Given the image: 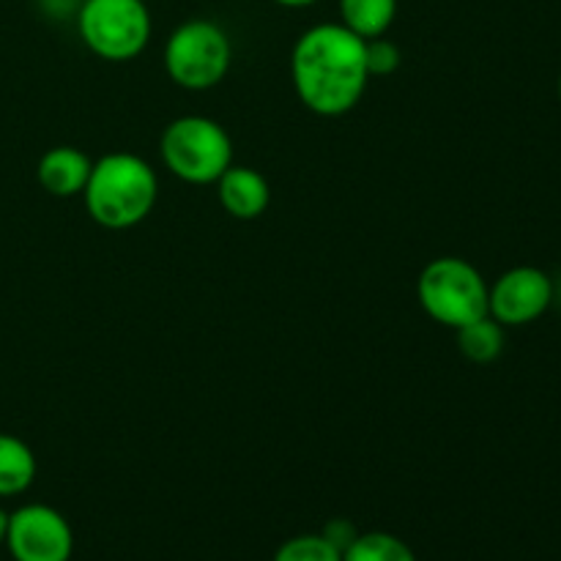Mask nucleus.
I'll list each match as a JSON object with an SVG mask.
<instances>
[{"mask_svg": "<svg viewBox=\"0 0 561 561\" xmlns=\"http://www.w3.org/2000/svg\"><path fill=\"white\" fill-rule=\"evenodd\" d=\"M400 60H403V55H400L398 44L383 36L367 38V71H370V77L392 75V71H398Z\"/></svg>", "mask_w": 561, "mask_h": 561, "instance_id": "obj_16", "label": "nucleus"}, {"mask_svg": "<svg viewBox=\"0 0 561 561\" xmlns=\"http://www.w3.org/2000/svg\"><path fill=\"white\" fill-rule=\"evenodd\" d=\"M36 455L22 438L0 433V499L20 496L36 480Z\"/></svg>", "mask_w": 561, "mask_h": 561, "instance_id": "obj_11", "label": "nucleus"}, {"mask_svg": "<svg viewBox=\"0 0 561 561\" xmlns=\"http://www.w3.org/2000/svg\"><path fill=\"white\" fill-rule=\"evenodd\" d=\"M290 80L307 110L323 118L351 113L367 91V42L343 22H321L290 53Z\"/></svg>", "mask_w": 561, "mask_h": 561, "instance_id": "obj_1", "label": "nucleus"}, {"mask_svg": "<svg viewBox=\"0 0 561 561\" xmlns=\"http://www.w3.org/2000/svg\"><path fill=\"white\" fill-rule=\"evenodd\" d=\"M427 316L447 329H460L488 316V283L463 257L444 255L427 263L416 283Z\"/></svg>", "mask_w": 561, "mask_h": 561, "instance_id": "obj_4", "label": "nucleus"}, {"mask_svg": "<svg viewBox=\"0 0 561 561\" xmlns=\"http://www.w3.org/2000/svg\"><path fill=\"white\" fill-rule=\"evenodd\" d=\"M233 44L211 20H190L164 44V69L184 91H208L230 71Z\"/></svg>", "mask_w": 561, "mask_h": 561, "instance_id": "obj_6", "label": "nucleus"}, {"mask_svg": "<svg viewBox=\"0 0 561 561\" xmlns=\"http://www.w3.org/2000/svg\"><path fill=\"white\" fill-rule=\"evenodd\" d=\"M91 157L75 146H55L38 159L36 179L42 190L53 197H77L82 195L91 175Z\"/></svg>", "mask_w": 561, "mask_h": 561, "instance_id": "obj_10", "label": "nucleus"}, {"mask_svg": "<svg viewBox=\"0 0 561 561\" xmlns=\"http://www.w3.org/2000/svg\"><path fill=\"white\" fill-rule=\"evenodd\" d=\"M277 5H285V9H305V5H312L316 0H274Z\"/></svg>", "mask_w": 561, "mask_h": 561, "instance_id": "obj_17", "label": "nucleus"}, {"mask_svg": "<svg viewBox=\"0 0 561 561\" xmlns=\"http://www.w3.org/2000/svg\"><path fill=\"white\" fill-rule=\"evenodd\" d=\"M5 548L14 561H69L75 535L55 507L25 504L9 515Z\"/></svg>", "mask_w": 561, "mask_h": 561, "instance_id": "obj_7", "label": "nucleus"}, {"mask_svg": "<svg viewBox=\"0 0 561 561\" xmlns=\"http://www.w3.org/2000/svg\"><path fill=\"white\" fill-rule=\"evenodd\" d=\"M553 301V283L542 268L515 266L488 285V316L502 327H526L546 316Z\"/></svg>", "mask_w": 561, "mask_h": 561, "instance_id": "obj_8", "label": "nucleus"}, {"mask_svg": "<svg viewBox=\"0 0 561 561\" xmlns=\"http://www.w3.org/2000/svg\"><path fill=\"white\" fill-rule=\"evenodd\" d=\"M217 195L225 211L233 219L250 222L257 219L272 203V190L268 181L257 173L255 168L247 164H230L222 175L217 179Z\"/></svg>", "mask_w": 561, "mask_h": 561, "instance_id": "obj_9", "label": "nucleus"}, {"mask_svg": "<svg viewBox=\"0 0 561 561\" xmlns=\"http://www.w3.org/2000/svg\"><path fill=\"white\" fill-rule=\"evenodd\" d=\"M458 332V348L474 365H491L504 351V327L493 321L491 316L480 318L474 323L455 329Z\"/></svg>", "mask_w": 561, "mask_h": 561, "instance_id": "obj_13", "label": "nucleus"}, {"mask_svg": "<svg viewBox=\"0 0 561 561\" xmlns=\"http://www.w3.org/2000/svg\"><path fill=\"white\" fill-rule=\"evenodd\" d=\"M157 195L159 181L153 168L129 151L104 153L99 162H93L82 190L91 219L107 230L140 225L153 211Z\"/></svg>", "mask_w": 561, "mask_h": 561, "instance_id": "obj_2", "label": "nucleus"}, {"mask_svg": "<svg viewBox=\"0 0 561 561\" xmlns=\"http://www.w3.org/2000/svg\"><path fill=\"white\" fill-rule=\"evenodd\" d=\"M274 561H343V551L327 535H299L277 548Z\"/></svg>", "mask_w": 561, "mask_h": 561, "instance_id": "obj_15", "label": "nucleus"}, {"mask_svg": "<svg viewBox=\"0 0 561 561\" xmlns=\"http://www.w3.org/2000/svg\"><path fill=\"white\" fill-rule=\"evenodd\" d=\"M398 0H340V22L359 38H378L392 27Z\"/></svg>", "mask_w": 561, "mask_h": 561, "instance_id": "obj_12", "label": "nucleus"}, {"mask_svg": "<svg viewBox=\"0 0 561 561\" xmlns=\"http://www.w3.org/2000/svg\"><path fill=\"white\" fill-rule=\"evenodd\" d=\"M343 561H416L414 551L389 531H365L343 551Z\"/></svg>", "mask_w": 561, "mask_h": 561, "instance_id": "obj_14", "label": "nucleus"}, {"mask_svg": "<svg viewBox=\"0 0 561 561\" xmlns=\"http://www.w3.org/2000/svg\"><path fill=\"white\" fill-rule=\"evenodd\" d=\"M162 162L186 184H217L233 164V140L222 124L206 115H181L159 137Z\"/></svg>", "mask_w": 561, "mask_h": 561, "instance_id": "obj_3", "label": "nucleus"}, {"mask_svg": "<svg viewBox=\"0 0 561 561\" xmlns=\"http://www.w3.org/2000/svg\"><path fill=\"white\" fill-rule=\"evenodd\" d=\"M559 102H561V75H559Z\"/></svg>", "mask_w": 561, "mask_h": 561, "instance_id": "obj_19", "label": "nucleus"}, {"mask_svg": "<svg viewBox=\"0 0 561 561\" xmlns=\"http://www.w3.org/2000/svg\"><path fill=\"white\" fill-rule=\"evenodd\" d=\"M5 531H9V513L0 510V546H5Z\"/></svg>", "mask_w": 561, "mask_h": 561, "instance_id": "obj_18", "label": "nucleus"}, {"mask_svg": "<svg viewBox=\"0 0 561 561\" xmlns=\"http://www.w3.org/2000/svg\"><path fill=\"white\" fill-rule=\"evenodd\" d=\"M77 31L96 58L124 64L151 42V11L146 0H82Z\"/></svg>", "mask_w": 561, "mask_h": 561, "instance_id": "obj_5", "label": "nucleus"}]
</instances>
